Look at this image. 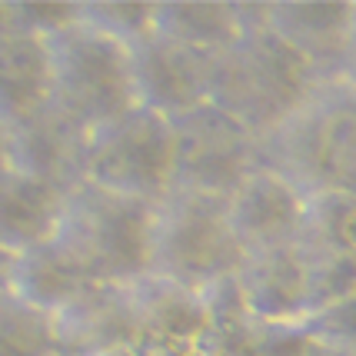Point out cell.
Wrapping results in <instances>:
<instances>
[{"mask_svg": "<svg viewBox=\"0 0 356 356\" xmlns=\"http://www.w3.org/2000/svg\"><path fill=\"white\" fill-rule=\"evenodd\" d=\"M87 184L154 207L167 200L173 190V120L134 107L120 120L93 130Z\"/></svg>", "mask_w": 356, "mask_h": 356, "instance_id": "6", "label": "cell"}, {"mask_svg": "<svg viewBox=\"0 0 356 356\" xmlns=\"http://www.w3.org/2000/svg\"><path fill=\"white\" fill-rule=\"evenodd\" d=\"M10 170V154H7V130L0 127V173Z\"/></svg>", "mask_w": 356, "mask_h": 356, "instance_id": "31", "label": "cell"}, {"mask_svg": "<svg viewBox=\"0 0 356 356\" xmlns=\"http://www.w3.org/2000/svg\"><path fill=\"white\" fill-rule=\"evenodd\" d=\"M343 190H346L350 197H356V167H353V170H350V177L343 180Z\"/></svg>", "mask_w": 356, "mask_h": 356, "instance_id": "32", "label": "cell"}, {"mask_svg": "<svg viewBox=\"0 0 356 356\" xmlns=\"http://www.w3.org/2000/svg\"><path fill=\"white\" fill-rule=\"evenodd\" d=\"M100 356H154L150 353V343H127V346H117V350H107Z\"/></svg>", "mask_w": 356, "mask_h": 356, "instance_id": "28", "label": "cell"}, {"mask_svg": "<svg viewBox=\"0 0 356 356\" xmlns=\"http://www.w3.org/2000/svg\"><path fill=\"white\" fill-rule=\"evenodd\" d=\"M7 266H10V257L0 250V283H3V277H7Z\"/></svg>", "mask_w": 356, "mask_h": 356, "instance_id": "33", "label": "cell"}, {"mask_svg": "<svg viewBox=\"0 0 356 356\" xmlns=\"http://www.w3.org/2000/svg\"><path fill=\"white\" fill-rule=\"evenodd\" d=\"M303 356H356V353H346V350H340V346H330V343H320L310 337V350Z\"/></svg>", "mask_w": 356, "mask_h": 356, "instance_id": "29", "label": "cell"}, {"mask_svg": "<svg viewBox=\"0 0 356 356\" xmlns=\"http://www.w3.org/2000/svg\"><path fill=\"white\" fill-rule=\"evenodd\" d=\"M93 280L67 257V250L57 240H47V243L27 250V253L10 257L7 277H3V286L20 303H27V307H33L37 313H47V316H57Z\"/></svg>", "mask_w": 356, "mask_h": 356, "instance_id": "18", "label": "cell"}, {"mask_svg": "<svg viewBox=\"0 0 356 356\" xmlns=\"http://www.w3.org/2000/svg\"><path fill=\"white\" fill-rule=\"evenodd\" d=\"M247 33L213 57L210 104L236 117L257 137H266L293 117L323 80L264 24V3H247Z\"/></svg>", "mask_w": 356, "mask_h": 356, "instance_id": "1", "label": "cell"}, {"mask_svg": "<svg viewBox=\"0 0 356 356\" xmlns=\"http://www.w3.org/2000/svg\"><path fill=\"white\" fill-rule=\"evenodd\" d=\"M150 353L154 356H220L217 346L210 340H197V343H150Z\"/></svg>", "mask_w": 356, "mask_h": 356, "instance_id": "26", "label": "cell"}, {"mask_svg": "<svg viewBox=\"0 0 356 356\" xmlns=\"http://www.w3.org/2000/svg\"><path fill=\"white\" fill-rule=\"evenodd\" d=\"M154 210V203L83 184L67 197L54 240L93 283H130L150 270Z\"/></svg>", "mask_w": 356, "mask_h": 356, "instance_id": "3", "label": "cell"}, {"mask_svg": "<svg viewBox=\"0 0 356 356\" xmlns=\"http://www.w3.org/2000/svg\"><path fill=\"white\" fill-rule=\"evenodd\" d=\"M296 247L307 253L356 257V197H350L343 186L307 197V213Z\"/></svg>", "mask_w": 356, "mask_h": 356, "instance_id": "19", "label": "cell"}, {"mask_svg": "<svg viewBox=\"0 0 356 356\" xmlns=\"http://www.w3.org/2000/svg\"><path fill=\"white\" fill-rule=\"evenodd\" d=\"M307 333L313 340L340 346L346 353H356V290L350 296L337 300L333 307L313 313L307 320Z\"/></svg>", "mask_w": 356, "mask_h": 356, "instance_id": "25", "label": "cell"}, {"mask_svg": "<svg viewBox=\"0 0 356 356\" xmlns=\"http://www.w3.org/2000/svg\"><path fill=\"white\" fill-rule=\"evenodd\" d=\"M220 356H303L310 350L307 323H266L247 320L220 340H210Z\"/></svg>", "mask_w": 356, "mask_h": 356, "instance_id": "21", "label": "cell"}, {"mask_svg": "<svg viewBox=\"0 0 356 356\" xmlns=\"http://www.w3.org/2000/svg\"><path fill=\"white\" fill-rule=\"evenodd\" d=\"M14 33V10H10V0H0V37Z\"/></svg>", "mask_w": 356, "mask_h": 356, "instance_id": "30", "label": "cell"}, {"mask_svg": "<svg viewBox=\"0 0 356 356\" xmlns=\"http://www.w3.org/2000/svg\"><path fill=\"white\" fill-rule=\"evenodd\" d=\"M156 0H77V17L93 31L134 47L154 33Z\"/></svg>", "mask_w": 356, "mask_h": 356, "instance_id": "22", "label": "cell"}, {"mask_svg": "<svg viewBox=\"0 0 356 356\" xmlns=\"http://www.w3.org/2000/svg\"><path fill=\"white\" fill-rule=\"evenodd\" d=\"M47 44L54 70L50 107H57L87 134L120 120L137 107L127 44L93 31L80 17L67 31L47 37Z\"/></svg>", "mask_w": 356, "mask_h": 356, "instance_id": "4", "label": "cell"}, {"mask_svg": "<svg viewBox=\"0 0 356 356\" xmlns=\"http://www.w3.org/2000/svg\"><path fill=\"white\" fill-rule=\"evenodd\" d=\"M303 260H307V320L356 290V257L303 250Z\"/></svg>", "mask_w": 356, "mask_h": 356, "instance_id": "23", "label": "cell"}, {"mask_svg": "<svg viewBox=\"0 0 356 356\" xmlns=\"http://www.w3.org/2000/svg\"><path fill=\"white\" fill-rule=\"evenodd\" d=\"M250 27L247 3H217V0H156L154 33L170 44L220 57L230 50Z\"/></svg>", "mask_w": 356, "mask_h": 356, "instance_id": "17", "label": "cell"}, {"mask_svg": "<svg viewBox=\"0 0 356 356\" xmlns=\"http://www.w3.org/2000/svg\"><path fill=\"white\" fill-rule=\"evenodd\" d=\"M0 356H60L54 316L20 303L0 283Z\"/></svg>", "mask_w": 356, "mask_h": 356, "instance_id": "20", "label": "cell"}, {"mask_svg": "<svg viewBox=\"0 0 356 356\" xmlns=\"http://www.w3.org/2000/svg\"><path fill=\"white\" fill-rule=\"evenodd\" d=\"M243 257L247 253L227 220V200L173 190L167 200L156 203L150 273L203 290L207 283L236 273Z\"/></svg>", "mask_w": 356, "mask_h": 356, "instance_id": "5", "label": "cell"}, {"mask_svg": "<svg viewBox=\"0 0 356 356\" xmlns=\"http://www.w3.org/2000/svg\"><path fill=\"white\" fill-rule=\"evenodd\" d=\"M130 310L137 316L143 343H197L210 340V320L203 310L200 290H190L177 280H167L160 273L124 283Z\"/></svg>", "mask_w": 356, "mask_h": 356, "instance_id": "14", "label": "cell"}, {"mask_svg": "<svg viewBox=\"0 0 356 356\" xmlns=\"http://www.w3.org/2000/svg\"><path fill=\"white\" fill-rule=\"evenodd\" d=\"M236 280L250 316L266 323H307V260L296 243L247 253Z\"/></svg>", "mask_w": 356, "mask_h": 356, "instance_id": "13", "label": "cell"}, {"mask_svg": "<svg viewBox=\"0 0 356 356\" xmlns=\"http://www.w3.org/2000/svg\"><path fill=\"white\" fill-rule=\"evenodd\" d=\"M67 190L50 186L20 170L0 173V250L7 257L27 253L54 240L60 230Z\"/></svg>", "mask_w": 356, "mask_h": 356, "instance_id": "15", "label": "cell"}, {"mask_svg": "<svg viewBox=\"0 0 356 356\" xmlns=\"http://www.w3.org/2000/svg\"><path fill=\"white\" fill-rule=\"evenodd\" d=\"M264 24L293 47L320 80H340L353 3H264Z\"/></svg>", "mask_w": 356, "mask_h": 356, "instance_id": "12", "label": "cell"}, {"mask_svg": "<svg viewBox=\"0 0 356 356\" xmlns=\"http://www.w3.org/2000/svg\"><path fill=\"white\" fill-rule=\"evenodd\" d=\"M257 167L260 137L217 104L173 120V190L227 200Z\"/></svg>", "mask_w": 356, "mask_h": 356, "instance_id": "7", "label": "cell"}, {"mask_svg": "<svg viewBox=\"0 0 356 356\" xmlns=\"http://www.w3.org/2000/svg\"><path fill=\"white\" fill-rule=\"evenodd\" d=\"M340 80L356 90V3H353V27H350V44H346V60H343Z\"/></svg>", "mask_w": 356, "mask_h": 356, "instance_id": "27", "label": "cell"}, {"mask_svg": "<svg viewBox=\"0 0 356 356\" xmlns=\"http://www.w3.org/2000/svg\"><path fill=\"white\" fill-rule=\"evenodd\" d=\"M54 70L47 37L7 33L0 37V127L31 120L33 113L50 107Z\"/></svg>", "mask_w": 356, "mask_h": 356, "instance_id": "16", "label": "cell"}, {"mask_svg": "<svg viewBox=\"0 0 356 356\" xmlns=\"http://www.w3.org/2000/svg\"><path fill=\"white\" fill-rule=\"evenodd\" d=\"M54 333L63 356H100L127 343H143L124 283H90L54 316Z\"/></svg>", "mask_w": 356, "mask_h": 356, "instance_id": "11", "label": "cell"}, {"mask_svg": "<svg viewBox=\"0 0 356 356\" xmlns=\"http://www.w3.org/2000/svg\"><path fill=\"white\" fill-rule=\"evenodd\" d=\"M260 167L280 173L303 197L343 186L356 167V90L323 80L277 130L260 137Z\"/></svg>", "mask_w": 356, "mask_h": 356, "instance_id": "2", "label": "cell"}, {"mask_svg": "<svg viewBox=\"0 0 356 356\" xmlns=\"http://www.w3.org/2000/svg\"><path fill=\"white\" fill-rule=\"evenodd\" d=\"M130 70L137 107L154 110L167 120H177L200 104H210L213 57L184 50L150 33L147 40L130 47Z\"/></svg>", "mask_w": 356, "mask_h": 356, "instance_id": "8", "label": "cell"}, {"mask_svg": "<svg viewBox=\"0 0 356 356\" xmlns=\"http://www.w3.org/2000/svg\"><path fill=\"white\" fill-rule=\"evenodd\" d=\"M60 356H63V353H60Z\"/></svg>", "mask_w": 356, "mask_h": 356, "instance_id": "34", "label": "cell"}, {"mask_svg": "<svg viewBox=\"0 0 356 356\" xmlns=\"http://www.w3.org/2000/svg\"><path fill=\"white\" fill-rule=\"evenodd\" d=\"M87 150L90 134L63 117L57 107L40 110L31 120L7 130L10 167L67 193L87 184Z\"/></svg>", "mask_w": 356, "mask_h": 356, "instance_id": "9", "label": "cell"}, {"mask_svg": "<svg viewBox=\"0 0 356 356\" xmlns=\"http://www.w3.org/2000/svg\"><path fill=\"white\" fill-rule=\"evenodd\" d=\"M307 197L280 173L257 167L227 197V220L243 253L290 247L300 240Z\"/></svg>", "mask_w": 356, "mask_h": 356, "instance_id": "10", "label": "cell"}, {"mask_svg": "<svg viewBox=\"0 0 356 356\" xmlns=\"http://www.w3.org/2000/svg\"><path fill=\"white\" fill-rule=\"evenodd\" d=\"M14 10V33L31 37H54L67 31L77 20V0L67 3H31V0H10Z\"/></svg>", "mask_w": 356, "mask_h": 356, "instance_id": "24", "label": "cell"}]
</instances>
